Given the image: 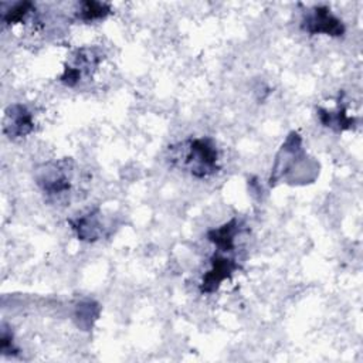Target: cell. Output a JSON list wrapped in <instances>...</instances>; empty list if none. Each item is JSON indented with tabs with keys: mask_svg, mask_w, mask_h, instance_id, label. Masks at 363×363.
I'll use <instances>...</instances> for the list:
<instances>
[{
	"mask_svg": "<svg viewBox=\"0 0 363 363\" xmlns=\"http://www.w3.org/2000/svg\"><path fill=\"white\" fill-rule=\"evenodd\" d=\"M217 160L218 152L214 142L208 138H199L190 142L184 163L193 176L207 177L218 169Z\"/></svg>",
	"mask_w": 363,
	"mask_h": 363,
	"instance_id": "cell-1",
	"label": "cell"
},
{
	"mask_svg": "<svg viewBox=\"0 0 363 363\" xmlns=\"http://www.w3.org/2000/svg\"><path fill=\"white\" fill-rule=\"evenodd\" d=\"M237 268H238V264L234 259L214 255L211 259V268L203 278L201 292H206V294L214 292L221 285V282L227 279Z\"/></svg>",
	"mask_w": 363,
	"mask_h": 363,
	"instance_id": "cell-3",
	"label": "cell"
},
{
	"mask_svg": "<svg viewBox=\"0 0 363 363\" xmlns=\"http://www.w3.org/2000/svg\"><path fill=\"white\" fill-rule=\"evenodd\" d=\"M237 231H238V223L234 218L227 224L210 231L208 238L218 247V250L231 251V248L234 247V237Z\"/></svg>",
	"mask_w": 363,
	"mask_h": 363,
	"instance_id": "cell-7",
	"label": "cell"
},
{
	"mask_svg": "<svg viewBox=\"0 0 363 363\" xmlns=\"http://www.w3.org/2000/svg\"><path fill=\"white\" fill-rule=\"evenodd\" d=\"M109 13V9L104 3H95V1H86L82 4L81 10V18L85 21L104 18Z\"/></svg>",
	"mask_w": 363,
	"mask_h": 363,
	"instance_id": "cell-8",
	"label": "cell"
},
{
	"mask_svg": "<svg viewBox=\"0 0 363 363\" xmlns=\"http://www.w3.org/2000/svg\"><path fill=\"white\" fill-rule=\"evenodd\" d=\"M4 130L10 138L26 136L33 130L31 113L23 105H13L7 111V122Z\"/></svg>",
	"mask_w": 363,
	"mask_h": 363,
	"instance_id": "cell-4",
	"label": "cell"
},
{
	"mask_svg": "<svg viewBox=\"0 0 363 363\" xmlns=\"http://www.w3.org/2000/svg\"><path fill=\"white\" fill-rule=\"evenodd\" d=\"M99 225L101 224L98 220V214L94 211L77 218V221H72V228L77 231L78 237L81 240H86V241L98 240V237L101 234Z\"/></svg>",
	"mask_w": 363,
	"mask_h": 363,
	"instance_id": "cell-6",
	"label": "cell"
},
{
	"mask_svg": "<svg viewBox=\"0 0 363 363\" xmlns=\"http://www.w3.org/2000/svg\"><path fill=\"white\" fill-rule=\"evenodd\" d=\"M303 30L311 34L325 33L328 35H342L345 31L342 21L332 16L326 7H315L305 17Z\"/></svg>",
	"mask_w": 363,
	"mask_h": 363,
	"instance_id": "cell-2",
	"label": "cell"
},
{
	"mask_svg": "<svg viewBox=\"0 0 363 363\" xmlns=\"http://www.w3.org/2000/svg\"><path fill=\"white\" fill-rule=\"evenodd\" d=\"M40 184L50 194H58V193L67 191L71 186L69 177H67L64 169H60L58 166L50 170H45L40 179Z\"/></svg>",
	"mask_w": 363,
	"mask_h": 363,
	"instance_id": "cell-5",
	"label": "cell"
}]
</instances>
